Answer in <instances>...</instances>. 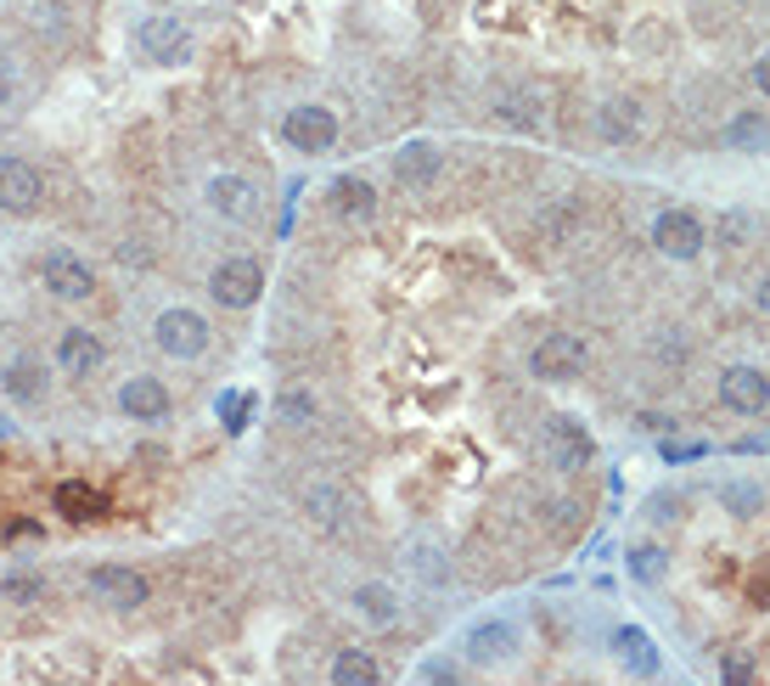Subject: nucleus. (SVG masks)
<instances>
[{
	"label": "nucleus",
	"instance_id": "1",
	"mask_svg": "<svg viewBox=\"0 0 770 686\" xmlns=\"http://www.w3.org/2000/svg\"><path fill=\"white\" fill-rule=\"evenodd\" d=\"M152 343H158L169 361H203L209 343H214V332H209V321H203L197 310L169 304V310L152 321Z\"/></svg>",
	"mask_w": 770,
	"mask_h": 686
},
{
	"label": "nucleus",
	"instance_id": "2",
	"mask_svg": "<svg viewBox=\"0 0 770 686\" xmlns=\"http://www.w3.org/2000/svg\"><path fill=\"white\" fill-rule=\"evenodd\" d=\"M209 293L225 310H253V304H260V293H265V265L247 260V253H231V260H220L209 271Z\"/></svg>",
	"mask_w": 770,
	"mask_h": 686
},
{
	"label": "nucleus",
	"instance_id": "3",
	"mask_svg": "<svg viewBox=\"0 0 770 686\" xmlns=\"http://www.w3.org/2000/svg\"><path fill=\"white\" fill-rule=\"evenodd\" d=\"M585 361H590V350H585L579 332H546L535 343V355H529V372L540 383H574L585 372Z\"/></svg>",
	"mask_w": 770,
	"mask_h": 686
},
{
	"label": "nucleus",
	"instance_id": "4",
	"mask_svg": "<svg viewBox=\"0 0 770 686\" xmlns=\"http://www.w3.org/2000/svg\"><path fill=\"white\" fill-rule=\"evenodd\" d=\"M203 203H209V214L225 220V225H253V220H260V192H253L242 175H231V169H214V175H209Z\"/></svg>",
	"mask_w": 770,
	"mask_h": 686
},
{
	"label": "nucleus",
	"instance_id": "5",
	"mask_svg": "<svg viewBox=\"0 0 770 686\" xmlns=\"http://www.w3.org/2000/svg\"><path fill=\"white\" fill-rule=\"evenodd\" d=\"M40 282H45V293L57 299V304H84L97 293V271L79 260V253H68V248H57V253H45L40 260Z\"/></svg>",
	"mask_w": 770,
	"mask_h": 686
},
{
	"label": "nucleus",
	"instance_id": "6",
	"mask_svg": "<svg viewBox=\"0 0 770 686\" xmlns=\"http://www.w3.org/2000/svg\"><path fill=\"white\" fill-rule=\"evenodd\" d=\"M91 596L113 614H135V608H146L152 585H146V574H135L124 563H102V568H91Z\"/></svg>",
	"mask_w": 770,
	"mask_h": 686
},
{
	"label": "nucleus",
	"instance_id": "7",
	"mask_svg": "<svg viewBox=\"0 0 770 686\" xmlns=\"http://www.w3.org/2000/svg\"><path fill=\"white\" fill-rule=\"evenodd\" d=\"M540 456H546V467H557V473H579V467H590L596 445H590V434H585L574 416H551L546 434H540Z\"/></svg>",
	"mask_w": 770,
	"mask_h": 686
},
{
	"label": "nucleus",
	"instance_id": "8",
	"mask_svg": "<svg viewBox=\"0 0 770 686\" xmlns=\"http://www.w3.org/2000/svg\"><path fill=\"white\" fill-rule=\"evenodd\" d=\"M652 248L663 260H698L703 253V220L692 209H663L652 220Z\"/></svg>",
	"mask_w": 770,
	"mask_h": 686
},
{
	"label": "nucleus",
	"instance_id": "9",
	"mask_svg": "<svg viewBox=\"0 0 770 686\" xmlns=\"http://www.w3.org/2000/svg\"><path fill=\"white\" fill-rule=\"evenodd\" d=\"M282 141H287L293 152H326V147L337 141V119H332V108H315V102L287 108V119H282Z\"/></svg>",
	"mask_w": 770,
	"mask_h": 686
},
{
	"label": "nucleus",
	"instance_id": "10",
	"mask_svg": "<svg viewBox=\"0 0 770 686\" xmlns=\"http://www.w3.org/2000/svg\"><path fill=\"white\" fill-rule=\"evenodd\" d=\"M135 46H141L146 62H163V68H175V62L192 57V34H186L181 18H146V23L135 29Z\"/></svg>",
	"mask_w": 770,
	"mask_h": 686
},
{
	"label": "nucleus",
	"instance_id": "11",
	"mask_svg": "<svg viewBox=\"0 0 770 686\" xmlns=\"http://www.w3.org/2000/svg\"><path fill=\"white\" fill-rule=\"evenodd\" d=\"M45 198V181L29 158H0V209L7 214H34Z\"/></svg>",
	"mask_w": 770,
	"mask_h": 686
},
{
	"label": "nucleus",
	"instance_id": "12",
	"mask_svg": "<svg viewBox=\"0 0 770 686\" xmlns=\"http://www.w3.org/2000/svg\"><path fill=\"white\" fill-rule=\"evenodd\" d=\"M102 361H108V350H102V337H97L91 326H68V332L57 337V366H62V377L84 383V377L102 372Z\"/></svg>",
	"mask_w": 770,
	"mask_h": 686
},
{
	"label": "nucleus",
	"instance_id": "13",
	"mask_svg": "<svg viewBox=\"0 0 770 686\" xmlns=\"http://www.w3.org/2000/svg\"><path fill=\"white\" fill-rule=\"evenodd\" d=\"M720 405L737 416H759L770 405V377L759 366H726L720 372Z\"/></svg>",
	"mask_w": 770,
	"mask_h": 686
},
{
	"label": "nucleus",
	"instance_id": "14",
	"mask_svg": "<svg viewBox=\"0 0 770 686\" xmlns=\"http://www.w3.org/2000/svg\"><path fill=\"white\" fill-rule=\"evenodd\" d=\"M439 169H445V152L434 147V141H405L399 152H394V175H399V186H411V192H427L439 181Z\"/></svg>",
	"mask_w": 770,
	"mask_h": 686
},
{
	"label": "nucleus",
	"instance_id": "15",
	"mask_svg": "<svg viewBox=\"0 0 770 686\" xmlns=\"http://www.w3.org/2000/svg\"><path fill=\"white\" fill-rule=\"evenodd\" d=\"M462 647H467L473 664H506L511 653H518V630H511V619H478L462 636Z\"/></svg>",
	"mask_w": 770,
	"mask_h": 686
},
{
	"label": "nucleus",
	"instance_id": "16",
	"mask_svg": "<svg viewBox=\"0 0 770 686\" xmlns=\"http://www.w3.org/2000/svg\"><path fill=\"white\" fill-rule=\"evenodd\" d=\"M119 411H124L130 422H163V416H169V389H163L158 377L135 372V377L119 389Z\"/></svg>",
	"mask_w": 770,
	"mask_h": 686
},
{
	"label": "nucleus",
	"instance_id": "17",
	"mask_svg": "<svg viewBox=\"0 0 770 686\" xmlns=\"http://www.w3.org/2000/svg\"><path fill=\"white\" fill-rule=\"evenodd\" d=\"M596 135H602L608 147H630L641 135V102L636 97H608L602 108H596Z\"/></svg>",
	"mask_w": 770,
	"mask_h": 686
},
{
	"label": "nucleus",
	"instance_id": "18",
	"mask_svg": "<svg viewBox=\"0 0 770 686\" xmlns=\"http://www.w3.org/2000/svg\"><path fill=\"white\" fill-rule=\"evenodd\" d=\"M355 614H361V625L388 630V625H399L405 603H399V591H394L388 579H366V585L355 591Z\"/></svg>",
	"mask_w": 770,
	"mask_h": 686
},
{
	"label": "nucleus",
	"instance_id": "19",
	"mask_svg": "<svg viewBox=\"0 0 770 686\" xmlns=\"http://www.w3.org/2000/svg\"><path fill=\"white\" fill-rule=\"evenodd\" d=\"M45 383L51 377H45V361L40 355H12L7 372H0V389H7L18 405H40L45 400Z\"/></svg>",
	"mask_w": 770,
	"mask_h": 686
},
{
	"label": "nucleus",
	"instance_id": "20",
	"mask_svg": "<svg viewBox=\"0 0 770 686\" xmlns=\"http://www.w3.org/2000/svg\"><path fill=\"white\" fill-rule=\"evenodd\" d=\"M51 506L62 512V518L84 524V518H102V512H108V495H102V490H91L84 478H62V484H57V495H51Z\"/></svg>",
	"mask_w": 770,
	"mask_h": 686
},
{
	"label": "nucleus",
	"instance_id": "21",
	"mask_svg": "<svg viewBox=\"0 0 770 686\" xmlns=\"http://www.w3.org/2000/svg\"><path fill=\"white\" fill-rule=\"evenodd\" d=\"M332 209L344 214L349 225H372V220H377V192H372V181L344 175V181L332 186Z\"/></svg>",
	"mask_w": 770,
	"mask_h": 686
},
{
	"label": "nucleus",
	"instance_id": "22",
	"mask_svg": "<svg viewBox=\"0 0 770 686\" xmlns=\"http://www.w3.org/2000/svg\"><path fill=\"white\" fill-rule=\"evenodd\" d=\"M720 141H726L731 152H764V147H770V119H764V113H737V119H726Z\"/></svg>",
	"mask_w": 770,
	"mask_h": 686
},
{
	"label": "nucleus",
	"instance_id": "23",
	"mask_svg": "<svg viewBox=\"0 0 770 686\" xmlns=\"http://www.w3.org/2000/svg\"><path fill=\"white\" fill-rule=\"evenodd\" d=\"M614 647H619V658H625L636 675H658V664H663V658H658V647H652V636H647V630H636V625H625V630L614 636Z\"/></svg>",
	"mask_w": 770,
	"mask_h": 686
},
{
	"label": "nucleus",
	"instance_id": "24",
	"mask_svg": "<svg viewBox=\"0 0 770 686\" xmlns=\"http://www.w3.org/2000/svg\"><path fill=\"white\" fill-rule=\"evenodd\" d=\"M383 669H377V658L366 653V647H344V653H337L332 658V680L337 686H372Z\"/></svg>",
	"mask_w": 770,
	"mask_h": 686
},
{
	"label": "nucleus",
	"instance_id": "25",
	"mask_svg": "<svg viewBox=\"0 0 770 686\" xmlns=\"http://www.w3.org/2000/svg\"><path fill=\"white\" fill-rule=\"evenodd\" d=\"M304 512H310V518H315L321 529H337V524H344V512H349V501L337 495L332 484H315V490L304 495Z\"/></svg>",
	"mask_w": 770,
	"mask_h": 686
},
{
	"label": "nucleus",
	"instance_id": "26",
	"mask_svg": "<svg viewBox=\"0 0 770 686\" xmlns=\"http://www.w3.org/2000/svg\"><path fill=\"white\" fill-rule=\"evenodd\" d=\"M720 506L737 512V518H759V512H764V490L748 484V478H726L720 484Z\"/></svg>",
	"mask_w": 770,
	"mask_h": 686
},
{
	"label": "nucleus",
	"instance_id": "27",
	"mask_svg": "<svg viewBox=\"0 0 770 686\" xmlns=\"http://www.w3.org/2000/svg\"><path fill=\"white\" fill-rule=\"evenodd\" d=\"M411 568H416L422 585H450V557H445L434 541H416V546H411Z\"/></svg>",
	"mask_w": 770,
	"mask_h": 686
},
{
	"label": "nucleus",
	"instance_id": "28",
	"mask_svg": "<svg viewBox=\"0 0 770 686\" xmlns=\"http://www.w3.org/2000/svg\"><path fill=\"white\" fill-rule=\"evenodd\" d=\"M0 603H18V608L45 603V579L40 574H0Z\"/></svg>",
	"mask_w": 770,
	"mask_h": 686
},
{
	"label": "nucleus",
	"instance_id": "29",
	"mask_svg": "<svg viewBox=\"0 0 770 686\" xmlns=\"http://www.w3.org/2000/svg\"><path fill=\"white\" fill-rule=\"evenodd\" d=\"M315 394H304V389H287L282 400H276V422H287V427H310L315 422Z\"/></svg>",
	"mask_w": 770,
	"mask_h": 686
},
{
	"label": "nucleus",
	"instance_id": "30",
	"mask_svg": "<svg viewBox=\"0 0 770 686\" xmlns=\"http://www.w3.org/2000/svg\"><path fill=\"white\" fill-rule=\"evenodd\" d=\"M663 568H669V557H663V546H630V579H641V585H658L663 579Z\"/></svg>",
	"mask_w": 770,
	"mask_h": 686
},
{
	"label": "nucleus",
	"instance_id": "31",
	"mask_svg": "<svg viewBox=\"0 0 770 686\" xmlns=\"http://www.w3.org/2000/svg\"><path fill=\"white\" fill-rule=\"evenodd\" d=\"M18 97H23V79H18V62L0 51V113L7 108H18Z\"/></svg>",
	"mask_w": 770,
	"mask_h": 686
},
{
	"label": "nucleus",
	"instance_id": "32",
	"mask_svg": "<svg viewBox=\"0 0 770 686\" xmlns=\"http://www.w3.org/2000/svg\"><path fill=\"white\" fill-rule=\"evenodd\" d=\"M748 236H753V220H748V214H720V242L742 248Z\"/></svg>",
	"mask_w": 770,
	"mask_h": 686
},
{
	"label": "nucleus",
	"instance_id": "33",
	"mask_svg": "<svg viewBox=\"0 0 770 686\" xmlns=\"http://www.w3.org/2000/svg\"><path fill=\"white\" fill-rule=\"evenodd\" d=\"M456 675H462L456 658H427V664H422V680H456Z\"/></svg>",
	"mask_w": 770,
	"mask_h": 686
},
{
	"label": "nucleus",
	"instance_id": "34",
	"mask_svg": "<svg viewBox=\"0 0 770 686\" xmlns=\"http://www.w3.org/2000/svg\"><path fill=\"white\" fill-rule=\"evenodd\" d=\"M242 411H247V400H242V394H225V400H220V416H231L225 427H242Z\"/></svg>",
	"mask_w": 770,
	"mask_h": 686
},
{
	"label": "nucleus",
	"instance_id": "35",
	"mask_svg": "<svg viewBox=\"0 0 770 686\" xmlns=\"http://www.w3.org/2000/svg\"><path fill=\"white\" fill-rule=\"evenodd\" d=\"M658 355L663 361H687V337H658Z\"/></svg>",
	"mask_w": 770,
	"mask_h": 686
},
{
	"label": "nucleus",
	"instance_id": "36",
	"mask_svg": "<svg viewBox=\"0 0 770 686\" xmlns=\"http://www.w3.org/2000/svg\"><path fill=\"white\" fill-rule=\"evenodd\" d=\"M720 675H726V680H748V675H753V664H748V658H726V664H720Z\"/></svg>",
	"mask_w": 770,
	"mask_h": 686
},
{
	"label": "nucleus",
	"instance_id": "37",
	"mask_svg": "<svg viewBox=\"0 0 770 686\" xmlns=\"http://www.w3.org/2000/svg\"><path fill=\"white\" fill-rule=\"evenodd\" d=\"M753 84H759V91H764V97H770V51H764V57H759V62H753Z\"/></svg>",
	"mask_w": 770,
	"mask_h": 686
},
{
	"label": "nucleus",
	"instance_id": "38",
	"mask_svg": "<svg viewBox=\"0 0 770 686\" xmlns=\"http://www.w3.org/2000/svg\"><path fill=\"white\" fill-rule=\"evenodd\" d=\"M753 304H759V310H764V315H770V276H764V282H759V293H753Z\"/></svg>",
	"mask_w": 770,
	"mask_h": 686
}]
</instances>
